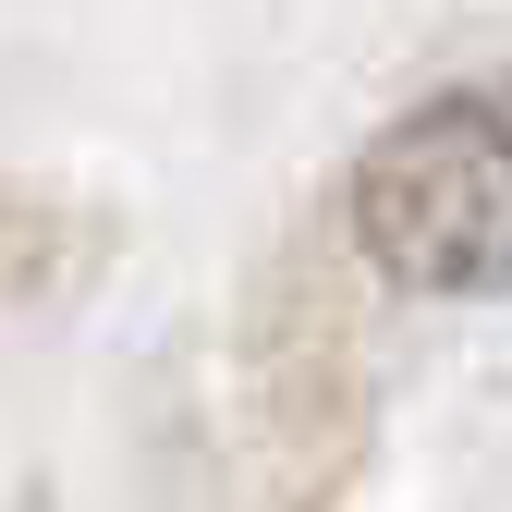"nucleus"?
I'll list each match as a JSON object with an SVG mask.
<instances>
[{"label":"nucleus","mask_w":512,"mask_h":512,"mask_svg":"<svg viewBox=\"0 0 512 512\" xmlns=\"http://www.w3.org/2000/svg\"><path fill=\"white\" fill-rule=\"evenodd\" d=\"M354 244L403 293H500L512 281V110L427 98L354 159Z\"/></svg>","instance_id":"1"}]
</instances>
